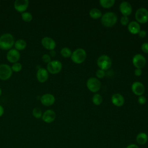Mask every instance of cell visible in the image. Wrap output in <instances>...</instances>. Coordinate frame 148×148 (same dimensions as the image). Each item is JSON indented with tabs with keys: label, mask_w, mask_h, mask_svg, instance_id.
Masks as SVG:
<instances>
[{
	"label": "cell",
	"mask_w": 148,
	"mask_h": 148,
	"mask_svg": "<svg viewBox=\"0 0 148 148\" xmlns=\"http://www.w3.org/2000/svg\"><path fill=\"white\" fill-rule=\"evenodd\" d=\"M29 6L28 0H16L14 2V8L16 11L20 13L25 12Z\"/></svg>",
	"instance_id": "cell-12"
},
{
	"label": "cell",
	"mask_w": 148,
	"mask_h": 148,
	"mask_svg": "<svg viewBox=\"0 0 148 148\" xmlns=\"http://www.w3.org/2000/svg\"><path fill=\"white\" fill-rule=\"evenodd\" d=\"M22 68H23L22 64L21 63L18 62L13 64L12 66H11L12 71L14 72H20L22 69Z\"/></svg>",
	"instance_id": "cell-28"
},
{
	"label": "cell",
	"mask_w": 148,
	"mask_h": 148,
	"mask_svg": "<svg viewBox=\"0 0 148 148\" xmlns=\"http://www.w3.org/2000/svg\"><path fill=\"white\" fill-rule=\"evenodd\" d=\"M86 85L90 91L92 92H97L100 90L101 84L98 79L92 77L88 79Z\"/></svg>",
	"instance_id": "cell-8"
},
{
	"label": "cell",
	"mask_w": 148,
	"mask_h": 148,
	"mask_svg": "<svg viewBox=\"0 0 148 148\" xmlns=\"http://www.w3.org/2000/svg\"><path fill=\"white\" fill-rule=\"evenodd\" d=\"M4 112L5 111H4L3 107L1 105H0V117H1L3 114Z\"/></svg>",
	"instance_id": "cell-38"
},
{
	"label": "cell",
	"mask_w": 148,
	"mask_h": 148,
	"mask_svg": "<svg viewBox=\"0 0 148 148\" xmlns=\"http://www.w3.org/2000/svg\"><path fill=\"white\" fill-rule=\"evenodd\" d=\"M41 103L46 106H50L53 105L56 99L54 96L50 93H46L42 95L40 98Z\"/></svg>",
	"instance_id": "cell-13"
},
{
	"label": "cell",
	"mask_w": 148,
	"mask_h": 148,
	"mask_svg": "<svg viewBox=\"0 0 148 148\" xmlns=\"http://www.w3.org/2000/svg\"><path fill=\"white\" fill-rule=\"evenodd\" d=\"M92 102L95 105H99L102 102V97L99 94H95L92 97Z\"/></svg>",
	"instance_id": "cell-27"
},
{
	"label": "cell",
	"mask_w": 148,
	"mask_h": 148,
	"mask_svg": "<svg viewBox=\"0 0 148 148\" xmlns=\"http://www.w3.org/2000/svg\"><path fill=\"white\" fill-rule=\"evenodd\" d=\"M117 15L112 12H106L101 17L102 24L106 27H113L117 22Z\"/></svg>",
	"instance_id": "cell-2"
},
{
	"label": "cell",
	"mask_w": 148,
	"mask_h": 148,
	"mask_svg": "<svg viewBox=\"0 0 148 148\" xmlns=\"http://www.w3.org/2000/svg\"><path fill=\"white\" fill-rule=\"evenodd\" d=\"M41 44L44 48L50 51L54 50L56 47L55 40L49 36L43 37L41 40Z\"/></svg>",
	"instance_id": "cell-11"
},
{
	"label": "cell",
	"mask_w": 148,
	"mask_h": 148,
	"mask_svg": "<svg viewBox=\"0 0 148 148\" xmlns=\"http://www.w3.org/2000/svg\"><path fill=\"white\" fill-rule=\"evenodd\" d=\"M114 0H101L99 1L100 5L104 8H110L114 5Z\"/></svg>",
	"instance_id": "cell-23"
},
{
	"label": "cell",
	"mask_w": 148,
	"mask_h": 148,
	"mask_svg": "<svg viewBox=\"0 0 148 148\" xmlns=\"http://www.w3.org/2000/svg\"><path fill=\"white\" fill-rule=\"evenodd\" d=\"M42 59L44 62L47 63V64L49 63L51 61V57L48 54H44L42 56Z\"/></svg>",
	"instance_id": "cell-29"
},
{
	"label": "cell",
	"mask_w": 148,
	"mask_h": 148,
	"mask_svg": "<svg viewBox=\"0 0 148 148\" xmlns=\"http://www.w3.org/2000/svg\"><path fill=\"white\" fill-rule=\"evenodd\" d=\"M124 98L122 95L116 93L112 96V102L116 106H122L124 103Z\"/></svg>",
	"instance_id": "cell-18"
},
{
	"label": "cell",
	"mask_w": 148,
	"mask_h": 148,
	"mask_svg": "<svg viewBox=\"0 0 148 148\" xmlns=\"http://www.w3.org/2000/svg\"><path fill=\"white\" fill-rule=\"evenodd\" d=\"M141 49L144 53H148V43L146 42L143 43L141 46Z\"/></svg>",
	"instance_id": "cell-33"
},
{
	"label": "cell",
	"mask_w": 148,
	"mask_h": 148,
	"mask_svg": "<svg viewBox=\"0 0 148 148\" xmlns=\"http://www.w3.org/2000/svg\"><path fill=\"white\" fill-rule=\"evenodd\" d=\"M0 54H1V51H0Z\"/></svg>",
	"instance_id": "cell-40"
},
{
	"label": "cell",
	"mask_w": 148,
	"mask_h": 148,
	"mask_svg": "<svg viewBox=\"0 0 148 148\" xmlns=\"http://www.w3.org/2000/svg\"><path fill=\"white\" fill-rule=\"evenodd\" d=\"M13 71L11 66L6 64H0V80H7L10 78Z\"/></svg>",
	"instance_id": "cell-5"
},
{
	"label": "cell",
	"mask_w": 148,
	"mask_h": 148,
	"mask_svg": "<svg viewBox=\"0 0 148 148\" xmlns=\"http://www.w3.org/2000/svg\"><path fill=\"white\" fill-rule=\"evenodd\" d=\"M56 118V114L52 109H47L43 113L42 119L46 123H51L53 122Z\"/></svg>",
	"instance_id": "cell-14"
},
{
	"label": "cell",
	"mask_w": 148,
	"mask_h": 148,
	"mask_svg": "<svg viewBox=\"0 0 148 148\" xmlns=\"http://www.w3.org/2000/svg\"><path fill=\"white\" fill-rule=\"evenodd\" d=\"M89 14L90 17L94 19L99 18L102 16L101 12L97 8H93L91 9L89 12Z\"/></svg>",
	"instance_id": "cell-22"
},
{
	"label": "cell",
	"mask_w": 148,
	"mask_h": 148,
	"mask_svg": "<svg viewBox=\"0 0 148 148\" xmlns=\"http://www.w3.org/2000/svg\"><path fill=\"white\" fill-rule=\"evenodd\" d=\"M14 36L10 33H5L0 36V49L9 50L14 45Z\"/></svg>",
	"instance_id": "cell-1"
},
{
	"label": "cell",
	"mask_w": 148,
	"mask_h": 148,
	"mask_svg": "<svg viewBox=\"0 0 148 148\" xmlns=\"http://www.w3.org/2000/svg\"><path fill=\"white\" fill-rule=\"evenodd\" d=\"M49 55L50 57H55L56 55V52L54 51V50H52L50 51Z\"/></svg>",
	"instance_id": "cell-37"
},
{
	"label": "cell",
	"mask_w": 148,
	"mask_h": 148,
	"mask_svg": "<svg viewBox=\"0 0 148 148\" xmlns=\"http://www.w3.org/2000/svg\"><path fill=\"white\" fill-rule=\"evenodd\" d=\"M138 101L139 102V103L141 104V105H143V104H145L146 102V98L145 96L143 95H140L138 97Z\"/></svg>",
	"instance_id": "cell-32"
},
{
	"label": "cell",
	"mask_w": 148,
	"mask_h": 148,
	"mask_svg": "<svg viewBox=\"0 0 148 148\" xmlns=\"http://www.w3.org/2000/svg\"><path fill=\"white\" fill-rule=\"evenodd\" d=\"M138 23L145 24L148 21V10L145 8H139L135 14Z\"/></svg>",
	"instance_id": "cell-6"
},
{
	"label": "cell",
	"mask_w": 148,
	"mask_h": 148,
	"mask_svg": "<svg viewBox=\"0 0 148 148\" xmlns=\"http://www.w3.org/2000/svg\"><path fill=\"white\" fill-rule=\"evenodd\" d=\"M136 140L137 143L140 145H145L148 140V136L145 132H140L137 135L136 137Z\"/></svg>",
	"instance_id": "cell-20"
},
{
	"label": "cell",
	"mask_w": 148,
	"mask_h": 148,
	"mask_svg": "<svg viewBox=\"0 0 148 148\" xmlns=\"http://www.w3.org/2000/svg\"><path fill=\"white\" fill-rule=\"evenodd\" d=\"M32 114L33 116L36 119H40L42 118L43 113L42 109L39 107H35L32 109Z\"/></svg>",
	"instance_id": "cell-25"
},
{
	"label": "cell",
	"mask_w": 148,
	"mask_h": 148,
	"mask_svg": "<svg viewBox=\"0 0 148 148\" xmlns=\"http://www.w3.org/2000/svg\"><path fill=\"white\" fill-rule=\"evenodd\" d=\"M60 53L62 57H64L65 58H68L71 56L72 51L70 49L65 47H63L62 49H61V50L60 51Z\"/></svg>",
	"instance_id": "cell-26"
},
{
	"label": "cell",
	"mask_w": 148,
	"mask_h": 148,
	"mask_svg": "<svg viewBox=\"0 0 148 148\" xmlns=\"http://www.w3.org/2000/svg\"><path fill=\"white\" fill-rule=\"evenodd\" d=\"M128 29L132 34H137L140 31V27L137 21H132L128 25Z\"/></svg>",
	"instance_id": "cell-19"
},
{
	"label": "cell",
	"mask_w": 148,
	"mask_h": 148,
	"mask_svg": "<svg viewBox=\"0 0 148 148\" xmlns=\"http://www.w3.org/2000/svg\"><path fill=\"white\" fill-rule=\"evenodd\" d=\"M27 42L25 40L23 39H19L15 41L14 46L15 49H16L18 51H21L25 49V47H27Z\"/></svg>",
	"instance_id": "cell-21"
},
{
	"label": "cell",
	"mask_w": 148,
	"mask_h": 148,
	"mask_svg": "<svg viewBox=\"0 0 148 148\" xmlns=\"http://www.w3.org/2000/svg\"><path fill=\"white\" fill-rule=\"evenodd\" d=\"M21 17L22 20L27 23H29L30 21H32V15L30 12H24L23 13H21Z\"/></svg>",
	"instance_id": "cell-24"
},
{
	"label": "cell",
	"mask_w": 148,
	"mask_h": 148,
	"mask_svg": "<svg viewBox=\"0 0 148 148\" xmlns=\"http://www.w3.org/2000/svg\"><path fill=\"white\" fill-rule=\"evenodd\" d=\"M131 89L134 94L139 96L142 95L145 91L144 85L140 82H134L131 86Z\"/></svg>",
	"instance_id": "cell-16"
},
{
	"label": "cell",
	"mask_w": 148,
	"mask_h": 148,
	"mask_svg": "<svg viewBox=\"0 0 148 148\" xmlns=\"http://www.w3.org/2000/svg\"><path fill=\"white\" fill-rule=\"evenodd\" d=\"M138 35L140 38H144L146 35V31L145 30H140L138 33Z\"/></svg>",
	"instance_id": "cell-34"
},
{
	"label": "cell",
	"mask_w": 148,
	"mask_h": 148,
	"mask_svg": "<svg viewBox=\"0 0 148 148\" xmlns=\"http://www.w3.org/2000/svg\"><path fill=\"white\" fill-rule=\"evenodd\" d=\"M62 68V65L60 61L53 60L47 64L46 69L51 74H57L61 71Z\"/></svg>",
	"instance_id": "cell-7"
},
{
	"label": "cell",
	"mask_w": 148,
	"mask_h": 148,
	"mask_svg": "<svg viewBox=\"0 0 148 148\" xmlns=\"http://www.w3.org/2000/svg\"><path fill=\"white\" fill-rule=\"evenodd\" d=\"M126 148H139L135 144H130L128 145Z\"/></svg>",
	"instance_id": "cell-36"
},
{
	"label": "cell",
	"mask_w": 148,
	"mask_h": 148,
	"mask_svg": "<svg viewBox=\"0 0 148 148\" xmlns=\"http://www.w3.org/2000/svg\"><path fill=\"white\" fill-rule=\"evenodd\" d=\"M132 63L133 65L138 69H141L145 66L146 63V60L145 57L140 54H135L132 58Z\"/></svg>",
	"instance_id": "cell-10"
},
{
	"label": "cell",
	"mask_w": 148,
	"mask_h": 148,
	"mask_svg": "<svg viewBox=\"0 0 148 148\" xmlns=\"http://www.w3.org/2000/svg\"><path fill=\"white\" fill-rule=\"evenodd\" d=\"M105 73L103 70L99 69H98L96 72V76L99 79L103 78L105 76Z\"/></svg>",
	"instance_id": "cell-30"
},
{
	"label": "cell",
	"mask_w": 148,
	"mask_h": 148,
	"mask_svg": "<svg viewBox=\"0 0 148 148\" xmlns=\"http://www.w3.org/2000/svg\"><path fill=\"white\" fill-rule=\"evenodd\" d=\"M134 73H135V75L136 76H140V75H142V69H141L136 68V69L135 70Z\"/></svg>",
	"instance_id": "cell-35"
},
{
	"label": "cell",
	"mask_w": 148,
	"mask_h": 148,
	"mask_svg": "<svg viewBox=\"0 0 148 148\" xmlns=\"http://www.w3.org/2000/svg\"><path fill=\"white\" fill-rule=\"evenodd\" d=\"M120 12L125 16H130L132 11V8L131 5L126 1L121 2L119 6Z\"/></svg>",
	"instance_id": "cell-17"
},
{
	"label": "cell",
	"mask_w": 148,
	"mask_h": 148,
	"mask_svg": "<svg viewBox=\"0 0 148 148\" xmlns=\"http://www.w3.org/2000/svg\"><path fill=\"white\" fill-rule=\"evenodd\" d=\"M86 56L87 54L85 50L82 48H79L72 53L71 58L73 62L76 64H81L86 60Z\"/></svg>",
	"instance_id": "cell-3"
},
{
	"label": "cell",
	"mask_w": 148,
	"mask_h": 148,
	"mask_svg": "<svg viewBox=\"0 0 148 148\" xmlns=\"http://www.w3.org/2000/svg\"><path fill=\"white\" fill-rule=\"evenodd\" d=\"M111 58L107 55H102L97 60V65L100 69L105 71L109 69L112 66Z\"/></svg>",
	"instance_id": "cell-4"
},
{
	"label": "cell",
	"mask_w": 148,
	"mask_h": 148,
	"mask_svg": "<svg viewBox=\"0 0 148 148\" xmlns=\"http://www.w3.org/2000/svg\"><path fill=\"white\" fill-rule=\"evenodd\" d=\"M120 22H121V24L123 25H127V24H129V18H128L127 16H123L121 18Z\"/></svg>",
	"instance_id": "cell-31"
},
{
	"label": "cell",
	"mask_w": 148,
	"mask_h": 148,
	"mask_svg": "<svg viewBox=\"0 0 148 148\" xmlns=\"http://www.w3.org/2000/svg\"><path fill=\"white\" fill-rule=\"evenodd\" d=\"M2 89H1V87H0V97H1V94H2Z\"/></svg>",
	"instance_id": "cell-39"
},
{
	"label": "cell",
	"mask_w": 148,
	"mask_h": 148,
	"mask_svg": "<svg viewBox=\"0 0 148 148\" xmlns=\"http://www.w3.org/2000/svg\"><path fill=\"white\" fill-rule=\"evenodd\" d=\"M36 77L39 82L42 83H45L49 78V72L46 69L40 68L37 70Z\"/></svg>",
	"instance_id": "cell-15"
},
{
	"label": "cell",
	"mask_w": 148,
	"mask_h": 148,
	"mask_svg": "<svg viewBox=\"0 0 148 148\" xmlns=\"http://www.w3.org/2000/svg\"><path fill=\"white\" fill-rule=\"evenodd\" d=\"M20 58V53L15 49H11L8 50L6 54V59L10 63H16Z\"/></svg>",
	"instance_id": "cell-9"
}]
</instances>
